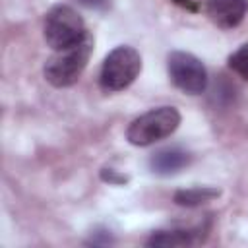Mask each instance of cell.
I'll return each instance as SVG.
<instances>
[{
	"instance_id": "1",
	"label": "cell",
	"mask_w": 248,
	"mask_h": 248,
	"mask_svg": "<svg viewBox=\"0 0 248 248\" xmlns=\"http://www.w3.org/2000/svg\"><path fill=\"white\" fill-rule=\"evenodd\" d=\"M93 46H95V39L87 31L83 35V39H79L78 43H74L66 48L54 50V54L45 64V70H43L45 79L54 87L74 85L89 62V58L93 54Z\"/></svg>"
},
{
	"instance_id": "5",
	"label": "cell",
	"mask_w": 248,
	"mask_h": 248,
	"mask_svg": "<svg viewBox=\"0 0 248 248\" xmlns=\"http://www.w3.org/2000/svg\"><path fill=\"white\" fill-rule=\"evenodd\" d=\"M169 78L186 95H200L207 87V72L202 60L190 52L174 50L167 58Z\"/></svg>"
},
{
	"instance_id": "2",
	"label": "cell",
	"mask_w": 248,
	"mask_h": 248,
	"mask_svg": "<svg viewBox=\"0 0 248 248\" xmlns=\"http://www.w3.org/2000/svg\"><path fill=\"white\" fill-rule=\"evenodd\" d=\"M178 124L180 112L174 107H157L130 122L126 130V140L132 145L145 147L174 134Z\"/></svg>"
},
{
	"instance_id": "12",
	"label": "cell",
	"mask_w": 248,
	"mask_h": 248,
	"mask_svg": "<svg viewBox=\"0 0 248 248\" xmlns=\"http://www.w3.org/2000/svg\"><path fill=\"white\" fill-rule=\"evenodd\" d=\"M78 2L85 8H95V10H103L108 4V0H78Z\"/></svg>"
},
{
	"instance_id": "4",
	"label": "cell",
	"mask_w": 248,
	"mask_h": 248,
	"mask_svg": "<svg viewBox=\"0 0 248 248\" xmlns=\"http://www.w3.org/2000/svg\"><path fill=\"white\" fill-rule=\"evenodd\" d=\"M85 33L87 31H85L83 19L72 6L56 4L45 16L43 35H45L46 45L54 50L66 48V46L78 43L79 39H83Z\"/></svg>"
},
{
	"instance_id": "13",
	"label": "cell",
	"mask_w": 248,
	"mask_h": 248,
	"mask_svg": "<svg viewBox=\"0 0 248 248\" xmlns=\"http://www.w3.org/2000/svg\"><path fill=\"white\" fill-rule=\"evenodd\" d=\"M172 2H176L178 6H182V8L190 10V12H196V10H198V6H196L194 0H172Z\"/></svg>"
},
{
	"instance_id": "9",
	"label": "cell",
	"mask_w": 248,
	"mask_h": 248,
	"mask_svg": "<svg viewBox=\"0 0 248 248\" xmlns=\"http://www.w3.org/2000/svg\"><path fill=\"white\" fill-rule=\"evenodd\" d=\"M194 242L196 238H194V232L190 231H157L145 240L147 246H167V248L190 246Z\"/></svg>"
},
{
	"instance_id": "6",
	"label": "cell",
	"mask_w": 248,
	"mask_h": 248,
	"mask_svg": "<svg viewBox=\"0 0 248 248\" xmlns=\"http://www.w3.org/2000/svg\"><path fill=\"white\" fill-rule=\"evenodd\" d=\"M248 12V0H205L207 17L221 29L236 27Z\"/></svg>"
},
{
	"instance_id": "3",
	"label": "cell",
	"mask_w": 248,
	"mask_h": 248,
	"mask_svg": "<svg viewBox=\"0 0 248 248\" xmlns=\"http://www.w3.org/2000/svg\"><path fill=\"white\" fill-rule=\"evenodd\" d=\"M141 72V56L134 46L120 45L112 48L101 66L99 85L107 93L126 89Z\"/></svg>"
},
{
	"instance_id": "8",
	"label": "cell",
	"mask_w": 248,
	"mask_h": 248,
	"mask_svg": "<svg viewBox=\"0 0 248 248\" xmlns=\"http://www.w3.org/2000/svg\"><path fill=\"white\" fill-rule=\"evenodd\" d=\"M221 196L219 188L213 186H192V188H182L174 192V203L182 207H196L202 203H207L215 198Z\"/></svg>"
},
{
	"instance_id": "10",
	"label": "cell",
	"mask_w": 248,
	"mask_h": 248,
	"mask_svg": "<svg viewBox=\"0 0 248 248\" xmlns=\"http://www.w3.org/2000/svg\"><path fill=\"white\" fill-rule=\"evenodd\" d=\"M227 64H229V68H231L236 76H240L242 79L248 81V43L240 45V46L229 56Z\"/></svg>"
},
{
	"instance_id": "7",
	"label": "cell",
	"mask_w": 248,
	"mask_h": 248,
	"mask_svg": "<svg viewBox=\"0 0 248 248\" xmlns=\"http://www.w3.org/2000/svg\"><path fill=\"white\" fill-rule=\"evenodd\" d=\"M190 159H192L190 153L180 149V147H165V149H159L157 153L151 155L149 169L155 174L170 176V174H176L178 170H182L184 167H188Z\"/></svg>"
},
{
	"instance_id": "11",
	"label": "cell",
	"mask_w": 248,
	"mask_h": 248,
	"mask_svg": "<svg viewBox=\"0 0 248 248\" xmlns=\"http://www.w3.org/2000/svg\"><path fill=\"white\" fill-rule=\"evenodd\" d=\"M101 176H103V180H107V182H110V184H124V182L128 180L124 174H116L112 169H105Z\"/></svg>"
}]
</instances>
